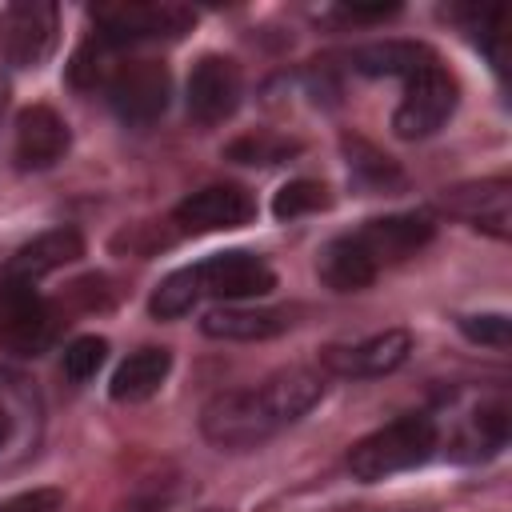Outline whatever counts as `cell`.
Listing matches in <instances>:
<instances>
[{
    "instance_id": "7a4b0ae2",
    "label": "cell",
    "mask_w": 512,
    "mask_h": 512,
    "mask_svg": "<svg viewBox=\"0 0 512 512\" xmlns=\"http://www.w3.org/2000/svg\"><path fill=\"white\" fill-rule=\"evenodd\" d=\"M96 40L112 48L148 44V40H176L196 24V12L188 4L172 0H120V4H96L92 8Z\"/></svg>"
},
{
    "instance_id": "5b68a950",
    "label": "cell",
    "mask_w": 512,
    "mask_h": 512,
    "mask_svg": "<svg viewBox=\"0 0 512 512\" xmlns=\"http://www.w3.org/2000/svg\"><path fill=\"white\" fill-rule=\"evenodd\" d=\"M104 96H108V108L128 128H148L168 112L172 76L160 60H148V56L120 60L112 68V76L104 80Z\"/></svg>"
},
{
    "instance_id": "ba28073f",
    "label": "cell",
    "mask_w": 512,
    "mask_h": 512,
    "mask_svg": "<svg viewBox=\"0 0 512 512\" xmlns=\"http://www.w3.org/2000/svg\"><path fill=\"white\" fill-rule=\"evenodd\" d=\"M196 268V288H200V300L212 296V300H228V304H240V300H256V296H268L276 288V272L268 268L264 256L256 252H244V248H232V252H216Z\"/></svg>"
},
{
    "instance_id": "cb8c5ba5",
    "label": "cell",
    "mask_w": 512,
    "mask_h": 512,
    "mask_svg": "<svg viewBox=\"0 0 512 512\" xmlns=\"http://www.w3.org/2000/svg\"><path fill=\"white\" fill-rule=\"evenodd\" d=\"M296 152V140L272 136V132H256V136H240L228 144V156L236 164H280Z\"/></svg>"
},
{
    "instance_id": "7c38bea8",
    "label": "cell",
    "mask_w": 512,
    "mask_h": 512,
    "mask_svg": "<svg viewBox=\"0 0 512 512\" xmlns=\"http://www.w3.org/2000/svg\"><path fill=\"white\" fill-rule=\"evenodd\" d=\"M440 208L476 228V232H488L496 240L508 236V224H512V184L504 176H492V180H472V184H456L440 196Z\"/></svg>"
},
{
    "instance_id": "e0dca14e",
    "label": "cell",
    "mask_w": 512,
    "mask_h": 512,
    "mask_svg": "<svg viewBox=\"0 0 512 512\" xmlns=\"http://www.w3.org/2000/svg\"><path fill=\"white\" fill-rule=\"evenodd\" d=\"M504 444H508V400L504 396L476 400L460 416V424L448 440L452 456H460V460H484V456L500 452Z\"/></svg>"
},
{
    "instance_id": "9c48e42d",
    "label": "cell",
    "mask_w": 512,
    "mask_h": 512,
    "mask_svg": "<svg viewBox=\"0 0 512 512\" xmlns=\"http://www.w3.org/2000/svg\"><path fill=\"white\" fill-rule=\"evenodd\" d=\"M240 96H244V76L232 56L208 52L192 64L184 100H188V116L196 124H224L240 108Z\"/></svg>"
},
{
    "instance_id": "7402d4cb",
    "label": "cell",
    "mask_w": 512,
    "mask_h": 512,
    "mask_svg": "<svg viewBox=\"0 0 512 512\" xmlns=\"http://www.w3.org/2000/svg\"><path fill=\"white\" fill-rule=\"evenodd\" d=\"M196 304H200V288H196V268H192V264L168 272V276L156 284L152 300H148L152 316H160V320H180V316H188Z\"/></svg>"
},
{
    "instance_id": "6da1fadb",
    "label": "cell",
    "mask_w": 512,
    "mask_h": 512,
    "mask_svg": "<svg viewBox=\"0 0 512 512\" xmlns=\"http://www.w3.org/2000/svg\"><path fill=\"white\" fill-rule=\"evenodd\" d=\"M436 448H440L436 420L428 412H408V416H396L384 428L360 436L348 448V472L364 484H376V480H388L396 472L420 468Z\"/></svg>"
},
{
    "instance_id": "4316f807",
    "label": "cell",
    "mask_w": 512,
    "mask_h": 512,
    "mask_svg": "<svg viewBox=\"0 0 512 512\" xmlns=\"http://www.w3.org/2000/svg\"><path fill=\"white\" fill-rule=\"evenodd\" d=\"M460 332L472 344H488V348H508L512 328L504 312H480V316H460Z\"/></svg>"
},
{
    "instance_id": "8992f818",
    "label": "cell",
    "mask_w": 512,
    "mask_h": 512,
    "mask_svg": "<svg viewBox=\"0 0 512 512\" xmlns=\"http://www.w3.org/2000/svg\"><path fill=\"white\" fill-rule=\"evenodd\" d=\"M60 12L48 0H16L0 8V56L12 68H40L56 52Z\"/></svg>"
},
{
    "instance_id": "277c9868",
    "label": "cell",
    "mask_w": 512,
    "mask_h": 512,
    "mask_svg": "<svg viewBox=\"0 0 512 512\" xmlns=\"http://www.w3.org/2000/svg\"><path fill=\"white\" fill-rule=\"evenodd\" d=\"M200 432L208 444L216 448H228V452H244V448H256L264 444L268 436L280 432V424L272 420V412L264 408L260 392L256 388H228V392H216L204 412H200Z\"/></svg>"
},
{
    "instance_id": "f1b7e54d",
    "label": "cell",
    "mask_w": 512,
    "mask_h": 512,
    "mask_svg": "<svg viewBox=\"0 0 512 512\" xmlns=\"http://www.w3.org/2000/svg\"><path fill=\"white\" fill-rule=\"evenodd\" d=\"M8 432H12V420H8V412L0 408V448L8 444Z\"/></svg>"
},
{
    "instance_id": "4fadbf2b",
    "label": "cell",
    "mask_w": 512,
    "mask_h": 512,
    "mask_svg": "<svg viewBox=\"0 0 512 512\" xmlns=\"http://www.w3.org/2000/svg\"><path fill=\"white\" fill-rule=\"evenodd\" d=\"M432 232H436V224L424 212H396V216H380V220L360 224L352 232V240L372 260V268L384 272L388 264H400L412 252H420L432 240Z\"/></svg>"
},
{
    "instance_id": "9a60e30c",
    "label": "cell",
    "mask_w": 512,
    "mask_h": 512,
    "mask_svg": "<svg viewBox=\"0 0 512 512\" xmlns=\"http://www.w3.org/2000/svg\"><path fill=\"white\" fill-rule=\"evenodd\" d=\"M84 256V236L76 228H48L40 236H32L28 244H20L12 252V260L4 264V280L12 284H36L48 272L72 264Z\"/></svg>"
},
{
    "instance_id": "83f0119b",
    "label": "cell",
    "mask_w": 512,
    "mask_h": 512,
    "mask_svg": "<svg viewBox=\"0 0 512 512\" xmlns=\"http://www.w3.org/2000/svg\"><path fill=\"white\" fill-rule=\"evenodd\" d=\"M60 508H64L60 488H32V492H20L0 504V512H60Z\"/></svg>"
},
{
    "instance_id": "8fae6325",
    "label": "cell",
    "mask_w": 512,
    "mask_h": 512,
    "mask_svg": "<svg viewBox=\"0 0 512 512\" xmlns=\"http://www.w3.org/2000/svg\"><path fill=\"white\" fill-rule=\"evenodd\" d=\"M184 232H232L256 220V200L240 184H208L184 196L172 212Z\"/></svg>"
},
{
    "instance_id": "52a82bcc",
    "label": "cell",
    "mask_w": 512,
    "mask_h": 512,
    "mask_svg": "<svg viewBox=\"0 0 512 512\" xmlns=\"http://www.w3.org/2000/svg\"><path fill=\"white\" fill-rule=\"evenodd\" d=\"M60 332V316L52 304L32 292V284L4 280L0 288V348L16 356H40Z\"/></svg>"
},
{
    "instance_id": "ffe728a7",
    "label": "cell",
    "mask_w": 512,
    "mask_h": 512,
    "mask_svg": "<svg viewBox=\"0 0 512 512\" xmlns=\"http://www.w3.org/2000/svg\"><path fill=\"white\" fill-rule=\"evenodd\" d=\"M316 272H320V280H324L332 292H360V288H368V284L380 276V272L372 268V260L360 252V244L352 240V232L332 236V240L320 248Z\"/></svg>"
},
{
    "instance_id": "d6986e66",
    "label": "cell",
    "mask_w": 512,
    "mask_h": 512,
    "mask_svg": "<svg viewBox=\"0 0 512 512\" xmlns=\"http://www.w3.org/2000/svg\"><path fill=\"white\" fill-rule=\"evenodd\" d=\"M168 372H172V352L156 348V344H144V348H136L120 360V368L112 372L108 392L120 404H140V400H152L164 388Z\"/></svg>"
},
{
    "instance_id": "d4e9b609",
    "label": "cell",
    "mask_w": 512,
    "mask_h": 512,
    "mask_svg": "<svg viewBox=\"0 0 512 512\" xmlns=\"http://www.w3.org/2000/svg\"><path fill=\"white\" fill-rule=\"evenodd\" d=\"M104 356H108V340H104V336H76V340L64 348L60 368H64V376H68L72 384H84V380H92V376L100 372Z\"/></svg>"
},
{
    "instance_id": "30bf717a",
    "label": "cell",
    "mask_w": 512,
    "mask_h": 512,
    "mask_svg": "<svg viewBox=\"0 0 512 512\" xmlns=\"http://www.w3.org/2000/svg\"><path fill=\"white\" fill-rule=\"evenodd\" d=\"M412 352V336L404 328H384L372 332L356 344H332L320 356V372L324 376H352V380H368V376H388L396 372Z\"/></svg>"
},
{
    "instance_id": "603a6c76",
    "label": "cell",
    "mask_w": 512,
    "mask_h": 512,
    "mask_svg": "<svg viewBox=\"0 0 512 512\" xmlns=\"http://www.w3.org/2000/svg\"><path fill=\"white\" fill-rule=\"evenodd\" d=\"M328 204H332V196H328V188H324L320 180H288V184L276 192L272 212H276V220H296V216L320 212V208H328Z\"/></svg>"
},
{
    "instance_id": "484cf974",
    "label": "cell",
    "mask_w": 512,
    "mask_h": 512,
    "mask_svg": "<svg viewBox=\"0 0 512 512\" xmlns=\"http://www.w3.org/2000/svg\"><path fill=\"white\" fill-rule=\"evenodd\" d=\"M348 164H352V176L356 180H364L368 188H392V184H400V172H396V164L388 160V156H380L376 148H368L364 140H352L348 144Z\"/></svg>"
},
{
    "instance_id": "5bb4252c",
    "label": "cell",
    "mask_w": 512,
    "mask_h": 512,
    "mask_svg": "<svg viewBox=\"0 0 512 512\" xmlns=\"http://www.w3.org/2000/svg\"><path fill=\"white\" fill-rule=\"evenodd\" d=\"M72 144L68 120L52 108V104H28L16 116V140H12V156L24 172H40L52 168L56 160H64Z\"/></svg>"
},
{
    "instance_id": "3957f363",
    "label": "cell",
    "mask_w": 512,
    "mask_h": 512,
    "mask_svg": "<svg viewBox=\"0 0 512 512\" xmlns=\"http://www.w3.org/2000/svg\"><path fill=\"white\" fill-rule=\"evenodd\" d=\"M456 100H460L456 76L440 60H432L404 80V96L392 112V132L400 140H424L444 128V120L456 112Z\"/></svg>"
},
{
    "instance_id": "ac0fdd59",
    "label": "cell",
    "mask_w": 512,
    "mask_h": 512,
    "mask_svg": "<svg viewBox=\"0 0 512 512\" xmlns=\"http://www.w3.org/2000/svg\"><path fill=\"white\" fill-rule=\"evenodd\" d=\"M200 328H204V336H212V340H268V336H280L284 328H292V312H288V308L224 304V308L204 312Z\"/></svg>"
},
{
    "instance_id": "44dd1931",
    "label": "cell",
    "mask_w": 512,
    "mask_h": 512,
    "mask_svg": "<svg viewBox=\"0 0 512 512\" xmlns=\"http://www.w3.org/2000/svg\"><path fill=\"white\" fill-rule=\"evenodd\" d=\"M436 52L416 44V40H376V44H364L352 52V68L360 76H412L416 68L432 64Z\"/></svg>"
},
{
    "instance_id": "2e32d148",
    "label": "cell",
    "mask_w": 512,
    "mask_h": 512,
    "mask_svg": "<svg viewBox=\"0 0 512 512\" xmlns=\"http://www.w3.org/2000/svg\"><path fill=\"white\" fill-rule=\"evenodd\" d=\"M256 392H260L264 408L272 412V420L284 428V424H296L304 412H312L320 404V396H324V372L320 368H308V364H292V368L272 372Z\"/></svg>"
}]
</instances>
